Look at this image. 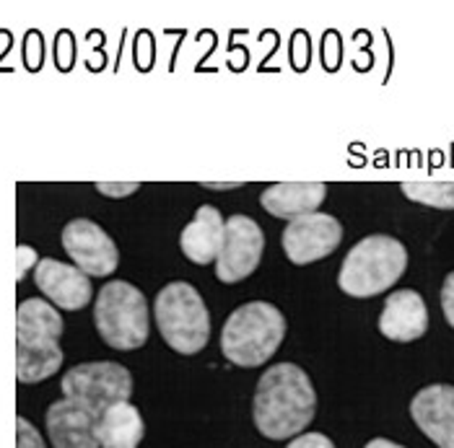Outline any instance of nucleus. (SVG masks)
<instances>
[{
    "label": "nucleus",
    "mask_w": 454,
    "mask_h": 448,
    "mask_svg": "<svg viewBox=\"0 0 454 448\" xmlns=\"http://www.w3.org/2000/svg\"><path fill=\"white\" fill-rule=\"evenodd\" d=\"M315 386L296 363L270 366L260 376L252 399V420L260 436L270 441L296 438L315 420Z\"/></svg>",
    "instance_id": "f257e3e1"
},
{
    "label": "nucleus",
    "mask_w": 454,
    "mask_h": 448,
    "mask_svg": "<svg viewBox=\"0 0 454 448\" xmlns=\"http://www.w3.org/2000/svg\"><path fill=\"white\" fill-rule=\"evenodd\" d=\"M286 337V319L268 301H249L234 311L221 329V350L229 363L257 368L268 363Z\"/></svg>",
    "instance_id": "f03ea898"
},
{
    "label": "nucleus",
    "mask_w": 454,
    "mask_h": 448,
    "mask_svg": "<svg viewBox=\"0 0 454 448\" xmlns=\"http://www.w3.org/2000/svg\"><path fill=\"white\" fill-rule=\"evenodd\" d=\"M408 270V249L403 242L374 234L356 243L338 273V285L353 298H372L392 288Z\"/></svg>",
    "instance_id": "7ed1b4c3"
},
{
    "label": "nucleus",
    "mask_w": 454,
    "mask_h": 448,
    "mask_svg": "<svg viewBox=\"0 0 454 448\" xmlns=\"http://www.w3.org/2000/svg\"><path fill=\"white\" fill-rule=\"evenodd\" d=\"M153 313L164 343L179 355H195L208 345V306L190 282L179 280L161 288L153 304Z\"/></svg>",
    "instance_id": "20e7f679"
},
{
    "label": "nucleus",
    "mask_w": 454,
    "mask_h": 448,
    "mask_svg": "<svg viewBox=\"0 0 454 448\" xmlns=\"http://www.w3.org/2000/svg\"><path fill=\"white\" fill-rule=\"evenodd\" d=\"M94 324L109 347L125 352L138 350L151 332L145 296L125 280H109L97 296Z\"/></svg>",
    "instance_id": "39448f33"
},
{
    "label": "nucleus",
    "mask_w": 454,
    "mask_h": 448,
    "mask_svg": "<svg viewBox=\"0 0 454 448\" xmlns=\"http://www.w3.org/2000/svg\"><path fill=\"white\" fill-rule=\"evenodd\" d=\"M66 399L86 407L97 417L112 405L128 402L133 397V376L125 366L112 360L81 363L63 376Z\"/></svg>",
    "instance_id": "423d86ee"
},
{
    "label": "nucleus",
    "mask_w": 454,
    "mask_h": 448,
    "mask_svg": "<svg viewBox=\"0 0 454 448\" xmlns=\"http://www.w3.org/2000/svg\"><path fill=\"white\" fill-rule=\"evenodd\" d=\"M265 249V234L262 228L247 218V215H231L223 226V242L215 257V277L221 282H242L260 267Z\"/></svg>",
    "instance_id": "0eeeda50"
},
{
    "label": "nucleus",
    "mask_w": 454,
    "mask_h": 448,
    "mask_svg": "<svg viewBox=\"0 0 454 448\" xmlns=\"http://www.w3.org/2000/svg\"><path fill=\"white\" fill-rule=\"evenodd\" d=\"M343 242V226L327 212H309L288 220L283 228L280 246L294 265H312L330 257Z\"/></svg>",
    "instance_id": "6e6552de"
},
{
    "label": "nucleus",
    "mask_w": 454,
    "mask_h": 448,
    "mask_svg": "<svg viewBox=\"0 0 454 448\" xmlns=\"http://www.w3.org/2000/svg\"><path fill=\"white\" fill-rule=\"evenodd\" d=\"M63 249L73 265L89 277H109L120 265L117 243L89 218H75L63 228Z\"/></svg>",
    "instance_id": "1a4fd4ad"
},
{
    "label": "nucleus",
    "mask_w": 454,
    "mask_h": 448,
    "mask_svg": "<svg viewBox=\"0 0 454 448\" xmlns=\"http://www.w3.org/2000/svg\"><path fill=\"white\" fill-rule=\"evenodd\" d=\"M35 282L47 296V301L58 309H86L94 296L89 275H83L75 265H66L58 259H39L35 267Z\"/></svg>",
    "instance_id": "9d476101"
},
{
    "label": "nucleus",
    "mask_w": 454,
    "mask_h": 448,
    "mask_svg": "<svg viewBox=\"0 0 454 448\" xmlns=\"http://www.w3.org/2000/svg\"><path fill=\"white\" fill-rule=\"evenodd\" d=\"M411 417L420 433L439 448H454V386L431 383L411 402Z\"/></svg>",
    "instance_id": "9b49d317"
},
{
    "label": "nucleus",
    "mask_w": 454,
    "mask_h": 448,
    "mask_svg": "<svg viewBox=\"0 0 454 448\" xmlns=\"http://www.w3.org/2000/svg\"><path fill=\"white\" fill-rule=\"evenodd\" d=\"M97 420V414L70 399L52 402L44 414L47 438L55 448H99Z\"/></svg>",
    "instance_id": "f8f14e48"
},
{
    "label": "nucleus",
    "mask_w": 454,
    "mask_h": 448,
    "mask_svg": "<svg viewBox=\"0 0 454 448\" xmlns=\"http://www.w3.org/2000/svg\"><path fill=\"white\" fill-rule=\"evenodd\" d=\"M428 329V309L420 293L395 290L380 313V332L392 343H416Z\"/></svg>",
    "instance_id": "ddd939ff"
},
{
    "label": "nucleus",
    "mask_w": 454,
    "mask_h": 448,
    "mask_svg": "<svg viewBox=\"0 0 454 448\" xmlns=\"http://www.w3.org/2000/svg\"><path fill=\"white\" fill-rule=\"evenodd\" d=\"M325 197H327V187L322 182H280V184H270L260 195V205L273 218L294 220L317 212Z\"/></svg>",
    "instance_id": "4468645a"
},
{
    "label": "nucleus",
    "mask_w": 454,
    "mask_h": 448,
    "mask_svg": "<svg viewBox=\"0 0 454 448\" xmlns=\"http://www.w3.org/2000/svg\"><path fill=\"white\" fill-rule=\"evenodd\" d=\"M223 226L226 220L221 218V212L213 205H200L195 218L182 228L179 246L182 254L192 262V265H210L215 262L221 242H223Z\"/></svg>",
    "instance_id": "2eb2a0df"
},
{
    "label": "nucleus",
    "mask_w": 454,
    "mask_h": 448,
    "mask_svg": "<svg viewBox=\"0 0 454 448\" xmlns=\"http://www.w3.org/2000/svg\"><path fill=\"white\" fill-rule=\"evenodd\" d=\"M145 436L143 414L130 402L112 405L97 420L99 448H138Z\"/></svg>",
    "instance_id": "dca6fc26"
},
{
    "label": "nucleus",
    "mask_w": 454,
    "mask_h": 448,
    "mask_svg": "<svg viewBox=\"0 0 454 448\" xmlns=\"http://www.w3.org/2000/svg\"><path fill=\"white\" fill-rule=\"evenodd\" d=\"M63 316L50 301L27 298L16 309V343H58Z\"/></svg>",
    "instance_id": "f3484780"
},
{
    "label": "nucleus",
    "mask_w": 454,
    "mask_h": 448,
    "mask_svg": "<svg viewBox=\"0 0 454 448\" xmlns=\"http://www.w3.org/2000/svg\"><path fill=\"white\" fill-rule=\"evenodd\" d=\"M63 366V350L58 343H16V379L39 383Z\"/></svg>",
    "instance_id": "a211bd4d"
},
{
    "label": "nucleus",
    "mask_w": 454,
    "mask_h": 448,
    "mask_svg": "<svg viewBox=\"0 0 454 448\" xmlns=\"http://www.w3.org/2000/svg\"><path fill=\"white\" fill-rule=\"evenodd\" d=\"M403 195L419 205L454 210V182H405Z\"/></svg>",
    "instance_id": "6ab92c4d"
},
{
    "label": "nucleus",
    "mask_w": 454,
    "mask_h": 448,
    "mask_svg": "<svg viewBox=\"0 0 454 448\" xmlns=\"http://www.w3.org/2000/svg\"><path fill=\"white\" fill-rule=\"evenodd\" d=\"M16 448H47L44 438L27 417H16Z\"/></svg>",
    "instance_id": "aec40b11"
},
{
    "label": "nucleus",
    "mask_w": 454,
    "mask_h": 448,
    "mask_svg": "<svg viewBox=\"0 0 454 448\" xmlns=\"http://www.w3.org/2000/svg\"><path fill=\"white\" fill-rule=\"evenodd\" d=\"M286 448H335V444L325 433H301Z\"/></svg>",
    "instance_id": "412c9836"
},
{
    "label": "nucleus",
    "mask_w": 454,
    "mask_h": 448,
    "mask_svg": "<svg viewBox=\"0 0 454 448\" xmlns=\"http://www.w3.org/2000/svg\"><path fill=\"white\" fill-rule=\"evenodd\" d=\"M16 257H19L16 277H19V280H24V277H27V273H29L32 267H36V265H39V257H36V251L32 249V246H24V243L16 249Z\"/></svg>",
    "instance_id": "4be33fe9"
},
{
    "label": "nucleus",
    "mask_w": 454,
    "mask_h": 448,
    "mask_svg": "<svg viewBox=\"0 0 454 448\" xmlns=\"http://www.w3.org/2000/svg\"><path fill=\"white\" fill-rule=\"evenodd\" d=\"M442 311H444L450 327L454 329V273H450L444 285H442Z\"/></svg>",
    "instance_id": "5701e85b"
},
{
    "label": "nucleus",
    "mask_w": 454,
    "mask_h": 448,
    "mask_svg": "<svg viewBox=\"0 0 454 448\" xmlns=\"http://www.w3.org/2000/svg\"><path fill=\"white\" fill-rule=\"evenodd\" d=\"M97 189L106 195V197H128L133 192H138L140 184L138 182H128V184H109V182H99Z\"/></svg>",
    "instance_id": "b1692460"
},
{
    "label": "nucleus",
    "mask_w": 454,
    "mask_h": 448,
    "mask_svg": "<svg viewBox=\"0 0 454 448\" xmlns=\"http://www.w3.org/2000/svg\"><path fill=\"white\" fill-rule=\"evenodd\" d=\"M206 189H237V187H242V182H208V184H203Z\"/></svg>",
    "instance_id": "393cba45"
},
{
    "label": "nucleus",
    "mask_w": 454,
    "mask_h": 448,
    "mask_svg": "<svg viewBox=\"0 0 454 448\" xmlns=\"http://www.w3.org/2000/svg\"><path fill=\"white\" fill-rule=\"evenodd\" d=\"M364 448H405V446H400V444H395V441H387V438H374V441H369Z\"/></svg>",
    "instance_id": "a878e982"
}]
</instances>
